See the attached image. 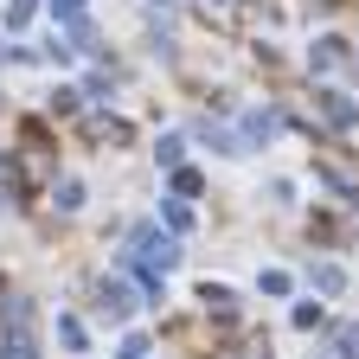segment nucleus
Returning a JSON list of instances; mask_svg holds the SVG:
<instances>
[{
	"instance_id": "f257e3e1",
	"label": "nucleus",
	"mask_w": 359,
	"mask_h": 359,
	"mask_svg": "<svg viewBox=\"0 0 359 359\" xmlns=\"http://www.w3.org/2000/svg\"><path fill=\"white\" fill-rule=\"evenodd\" d=\"M0 359H39V346H32V308L20 295H7V314H0Z\"/></svg>"
},
{
	"instance_id": "f03ea898",
	"label": "nucleus",
	"mask_w": 359,
	"mask_h": 359,
	"mask_svg": "<svg viewBox=\"0 0 359 359\" xmlns=\"http://www.w3.org/2000/svg\"><path fill=\"white\" fill-rule=\"evenodd\" d=\"M45 180H52V154H45L39 128H26V142H20V154H13L7 187H13V193H32V187H45Z\"/></svg>"
},
{
	"instance_id": "7ed1b4c3",
	"label": "nucleus",
	"mask_w": 359,
	"mask_h": 359,
	"mask_svg": "<svg viewBox=\"0 0 359 359\" xmlns=\"http://www.w3.org/2000/svg\"><path fill=\"white\" fill-rule=\"evenodd\" d=\"M128 257H135V263H148V269H161V276H167V269L180 263V238H167V231H154V224H142V231L128 238Z\"/></svg>"
},
{
	"instance_id": "20e7f679",
	"label": "nucleus",
	"mask_w": 359,
	"mask_h": 359,
	"mask_svg": "<svg viewBox=\"0 0 359 359\" xmlns=\"http://www.w3.org/2000/svg\"><path fill=\"white\" fill-rule=\"evenodd\" d=\"M97 295H103L97 308L109 314V321H128V314H135V289H128V283H103Z\"/></svg>"
},
{
	"instance_id": "39448f33",
	"label": "nucleus",
	"mask_w": 359,
	"mask_h": 359,
	"mask_svg": "<svg viewBox=\"0 0 359 359\" xmlns=\"http://www.w3.org/2000/svg\"><path fill=\"white\" fill-rule=\"evenodd\" d=\"M269 135H276V116L269 109H244V142L257 148V142H269Z\"/></svg>"
},
{
	"instance_id": "423d86ee",
	"label": "nucleus",
	"mask_w": 359,
	"mask_h": 359,
	"mask_svg": "<svg viewBox=\"0 0 359 359\" xmlns=\"http://www.w3.org/2000/svg\"><path fill=\"white\" fill-rule=\"evenodd\" d=\"M52 205L58 212H77L83 205V187H77V180H52Z\"/></svg>"
},
{
	"instance_id": "0eeeda50",
	"label": "nucleus",
	"mask_w": 359,
	"mask_h": 359,
	"mask_svg": "<svg viewBox=\"0 0 359 359\" xmlns=\"http://www.w3.org/2000/svg\"><path fill=\"white\" fill-rule=\"evenodd\" d=\"M199 302H205L212 314H231V308H238V295L224 289V283H205V289H199Z\"/></svg>"
},
{
	"instance_id": "6e6552de",
	"label": "nucleus",
	"mask_w": 359,
	"mask_h": 359,
	"mask_svg": "<svg viewBox=\"0 0 359 359\" xmlns=\"http://www.w3.org/2000/svg\"><path fill=\"white\" fill-rule=\"evenodd\" d=\"M314 289H321V295H340V289H346L340 263H314Z\"/></svg>"
},
{
	"instance_id": "1a4fd4ad",
	"label": "nucleus",
	"mask_w": 359,
	"mask_h": 359,
	"mask_svg": "<svg viewBox=\"0 0 359 359\" xmlns=\"http://www.w3.org/2000/svg\"><path fill=\"white\" fill-rule=\"evenodd\" d=\"M58 340L71 346V353H83L90 340H83V321H77V314H58Z\"/></svg>"
},
{
	"instance_id": "9d476101",
	"label": "nucleus",
	"mask_w": 359,
	"mask_h": 359,
	"mask_svg": "<svg viewBox=\"0 0 359 359\" xmlns=\"http://www.w3.org/2000/svg\"><path fill=\"white\" fill-rule=\"evenodd\" d=\"M161 212H167V224H173V231H187V224H193V212H187V199H167Z\"/></svg>"
},
{
	"instance_id": "9b49d317",
	"label": "nucleus",
	"mask_w": 359,
	"mask_h": 359,
	"mask_svg": "<svg viewBox=\"0 0 359 359\" xmlns=\"http://www.w3.org/2000/svg\"><path fill=\"white\" fill-rule=\"evenodd\" d=\"M257 289H263V295H289V276H283V269H263Z\"/></svg>"
},
{
	"instance_id": "f8f14e48",
	"label": "nucleus",
	"mask_w": 359,
	"mask_h": 359,
	"mask_svg": "<svg viewBox=\"0 0 359 359\" xmlns=\"http://www.w3.org/2000/svg\"><path fill=\"white\" fill-rule=\"evenodd\" d=\"M26 20H32V0H7V26H13V32H20V26H26Z\"/></svg>"
},
{
	"instance_id": "ddd939ff",
	"label": "nucleus",
	"mask_w": 359,
	"mask_h": 359,
	"mask_svg": "<svg viewBox=\"0 0 359 359\" xmlns=\"http://www.w3.org/2000/svg\"><path fill=\"white\" fill-rule=\"evenodd\" d=\"M180 148H187V142H180V135H167V142L154 148V161H167V167H180Z\"/></svg>"
},
{
	"instance_id": "4468645a",
	"label": "nucleus",
	"mask_w": 359,
	"mask_h": 359,
	"mask_svg": "<svg viewBox=\"0 0 359 359\" xmlns=\"http://www.w3.org/2000/svg\"><path fill=\"white\" fill-rule=\"evenodd\" d=\"M52 13H58V20L71 26V20H83V0H52Z\"/></svg>"
},
{
	"instance_id": "2eb2a0df",
	"label": "nucleus",
	"mask_w": 359,
	"mask_h": 359,
	"mask_svg": "<svg viewBox=\"0 0 359 359\" xmlns=\"http://www.w3.org/2000/svg\"><path fill=\"white\" fill-rule=\"evenodd\" d=\"M116 359H148V340H142V334H128V340H122V353H116Z\"/></svg>"
},
{
	"instance_id": "dca6fc26",
	"label": "nucleus",
	"mask_w": 359,
	"mask_h": 359,
	"mask_svg": "<svg viewBox=\"0 0 359 359\" xmlns=\"http://www.w3.org/2000/svg\"><path fill=\"white\" fill-rule=\"evenodd\" d=\"M340 359H359V327H340Z\"/></svg>"
}]
</instances>
